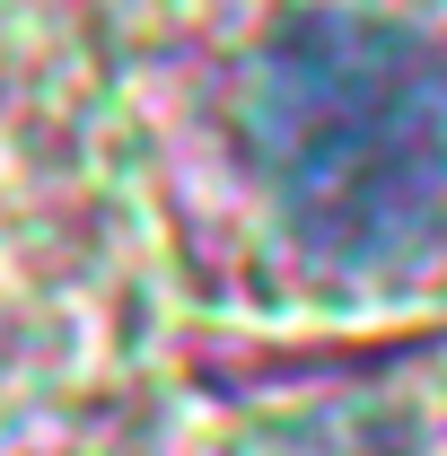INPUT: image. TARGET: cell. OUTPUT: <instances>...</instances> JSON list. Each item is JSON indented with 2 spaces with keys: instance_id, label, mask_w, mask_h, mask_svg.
I'll list each match as a JSON object with an SVG mask.
<instances>
[{
  "instance_id": "obj_1",
  "label": "cell",
  "mask_w": 447,
  "mask_h": 456,
  "mask_svg": "<svg viewBox=\"0 0 447 456\" xmlns=\"http://www.w3.org/2000/svg\"><path fill=\"white\" fill-rule=\"evenodd\" d=\"M255 167L334 264H386L447 211V53L369 9H289L246 88Z\"/></svg>"
}]
</instances>
